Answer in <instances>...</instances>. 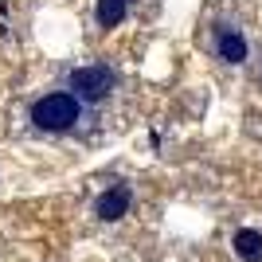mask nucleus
Segmentation results:
<instances>
[{"mask_svg":"<svg viewBox=\"0 0 262 262\" xmlns=\"http://www.w3.org/2000/svg\"><path fill=\"white\" fill-rule=\"evenodd\" d=\"M129 204H133V192L125 184H114V188H106V192L98 196L94 215H98L102 223H114V219H121L125 211H129Z\"/></svg>","mask_w":262,"mask_h":262,"instance_id":"nucleus-4","label":"nucleus"},{"mask_svg":"<svg viewBox=\"0 0 262 262\" xmlns=\"http://www.w3.org/2000/svg\"><path fill=\"white\" fill-rule=\"evenodd\" d=\"M86 118V102H78L71 90H51V94H39L28 110V121H32L39 133H75Z\"/></svg>","mask_w":262,"mask_h":262,"instance_id":"nucleus-1","label":"nucleus"},{"mask_svg":"<svg viewBox=\"0 0 262 262\" xmlns=\"http://www.w3.org/2000/svg\"><path fill=\"white\" fill-rule=\"evenodd\" d=\"M235 254L243 262H262V231H251V227H239L235 231V239H231Z\"/></svg>","mask_w":262,"mask_h":262,"instance_id":"nucleus-5","label":"nucleus"},{"mask_svg":"<svg viewBox=\"0 0 262 262\" xmlns=\"http://www.w3.org/2000/svg\"><path fill=\"white\" fill-rule=\"evenodd\" d=\"M211 51H215V59L239 67V63H247L251 43H247L243 28H235V24H215V32H211Z\"/></svg>","mask_w":262,"mask_h":262,"instance_id":"nucleus-3","label":"nucleus"},{"mask_svg":"<svg viewBox=\"0 0 262 262\" xmlns=\"http://www.w3.org/2000/svg\"><path fill=\"white\" fill-rule=\"evenodd\" d=\"M125 8H129V0H98V28L114 32L125 20Z\"/></svg>","mask_w":262,"mask_h":262,"instance_id":"nucleus-6","label":"nucleus"},{"mask_svg":"<svg viewBox=\"0 0 262 262\" xmlns=\"http://www.w3.org/2000/svg\"><path fill=\"white\" fill-rule=\"evenodd\" d=\"M67 82H71V94H75L78 102H86V106H102V102L118 90V75H114L106 63L75 67V71L67 75Z\"/></svg>","mask_w":262,"mask_h":262,"instance_id":"nucleus-2","label":"nucleus"},{"mask_svg":"<svg viewBox=\"0 0 262 262\" xmlns=\"http://www.w3.org/2000/svg\"><path fill=\"white\" fill-rule=\"evenodd\" d=\"M129 4H133V0H129Z\"/></svg>","mask_w":262,"mask_h":262,"instance_id":"nucleus-7","label":"nucleus"}]
</instances>
